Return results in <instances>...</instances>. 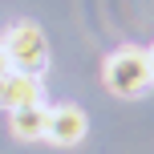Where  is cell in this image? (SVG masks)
<instances>
[{"label": "cell", "instance_id": "cell-6", "mask_svg": "<svg viewBox=\"0 0 154 154\" xmlns=\"http://www.w3.org/2000/svg\"><path fill=\"white\" fill-rule=\"evenodd\" d=\"M12 65H8V53H4V45H0V73H8Z\"/></svg>", "mask_w": 154, "mask_h": 154}, {"label": "cell", "instance_id": "cell-3", "mask_svg": "<svg viewBox=\"0 0 154 154\" xmlns=\"http://www.w3.org/2000/svg\"><path fill=\"white\" fill-rule=\"evenodd\" d=\"M85 109L81 106H53L49 109V126H45V138L53 146H77L85 138Z\"/></svg>", "mask_w": 154, "mask_h": 154}, {"label": "cell", "instance_id": "cell-7", "mask_svg": "<svg viewBox=\"0 0 154 154\" xmlns=\"http://www.w3.org/2000/svg\"><path fill=\"white\" fill-rule=\"evenodd\" d=\"M146 53H150V65H154V45H150V49H146Z\"/></svg>", "mask_w": 154, "mask_h": 154}, {"label": "cell", "instance_id": "cell-5", "mask_svg": "<svg viewBox=\"0 0 154 154\" xmlns=\"http://www.w3.org/2000/svg\"><path fill=\"white\" fill-rule=\"evenodd\" d=\"M8 126H12V134L20 142H37L45 138V126H49V109L41 106H20V109H8Z\"/></svg>", "mask_w": 154, "mask_h": 154}, {"label": "cell", "instance_id": "cell-4", "mask_svg": "<svg viewBox=\"0 0 154 154\" xmlns=\"http://www.w3.org/2000/svg\"><path fill=\"white\" fill-rule=\"evenodd\" d=\"M41 93H45V89H41V77L37 73H20V69L0 73V106H8V109L37 106Z\"/></svg>", "mask_w": 154, "mask_h": 154}, {"label": "cell", "instance_id": "cell-1", "mask_svg": "<svg viewBox=\"0 0 154 154\" xmlns=\"http://www.w3.org/2000/svg\"><path fill=\"white\" fill-rule=\"evenodd\" d=\"M101 77H106V89L109 93H118V97H138V93H146L150 81H154L150 53H146V49H134V45L118 49V53H109Z\"/></svg>", "mask_w": 154, "mask_h": 154}, {"label": "cell", "instance_id": "cell-2", "mask_svg": "<svg viewBox=\"0 0 154 154\" xmlns=\"http://www.w3.org/2000/svg\"><path fill=\"white\" fill-rule=\"evenodd\" d=\"M0 45H4V53H8V65L20 69V73H37L41 77V69L49 65V41H45V32H41L32 20L12 24Z\"/></svg>", "mask_w": 154, "mask_h": 154}]
</instances>
